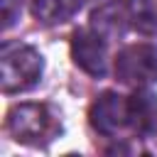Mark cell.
Masks as SVG:
<instances>
[{
	"instance_id": "cell-10",
	"label": "cell",
	"mask_w": 157,
	"mask_h": 157,
	"mask_svg": "<svg viewBox=\"0 0 157 157\" xmlns=\"http://www.w3.org/2000/svg\"><path fill=\"white\" fill-rule=\"evenodd\" d=\"M22 2L20 0H0V12H2V29H10L20 20Z\"/></svg>"
},
{
	"instance_id": "cell-6",
	"label": "cell",
	"mask_w": 157,
	"mask_h": 157,
	"mask_svg": "<svg viewBox=\"0 0 157 157\" xmlns=\"http://www.w3.org/2000/svg\"><path fill=\"white\" fill-rule=\"evenodd\" d=\"M130 128L137 135L157 130V96L147 88H137L130 96Z\"/></svg>"
},
{
	"instance_id": "cell-3",
	"label": "cell",
	"mask_w": 157,
	"mask_h": 157,
	"mask_svg": "<svg viewBox=\"0 0 157 157\" xmlns=\"http://www.w3.org/2000/svg\"><path fill=\"white\" fill-rule=\"evenodd\" d=\"M115 76L128 86H147L157 81V47L130 44L115 56Z\"/></svg>"
},
{
	"instance_id": "cell-5",
	"label": "cell",
	"mask_w": 157,
	"mask_h": 157,
	"mask_svg": "<svg viewBox=\"0 0 157 157\" xmlns=\"http://www.w3.org/2000/svg\"><path fill=\"white\" fill-rule=\"evenodd\" d=\"M71 59L86 74H91V76H105V71H108L105 37L98 34L93 27L76 29L74 37H71Z\"/></svg>"
},
{
	"instance_id": "cell-7",
	"label": "cell",
	"mask_w": 157,
	"mask_h": 157,
	"mask_svg": "<svg viewBox=\"0 0 157 157\" xmlns=\"http://www.w3.org/2000/svg\"><path fill=\"white\" fill-rule=\"evenodd\" d=\"M130 25L128 20V10H125V2H108V5H101L98 10H93L91 15V27L103 34L105 39L108 37H120L125 32V27Z\"/></svg>"
},
{
	"instance_id": "cell-9",
	"label": "cell",
	"mask_w": 157,
	"mask_h": 157,
	"mask_svg": "<svg viewBox=\"0 0 157 157\" xmlns=\"http://www.w3.org/2000/svg\"><path fill=\"white\" fill-rule=\"evenodd\" d=\"M130 27L142 34L157 37V0H125Z\"/></svg>"
},
{
	"instance_id": "cell-2",
	"label": "cell",
	"mask_w": 157,
	"mask_h": 157,
	"mask_svg": "<svg viewBox=\"0 0 157 157\" xmlns=\"http://www.w3.org/2000/svg\"><path fill=\"white\" fill-rule=\"evenodd\" d=\"M56 120L49 113L47 105L39 103H22V105H12L7 113V130L17 142H44L52 140V135H56Z\"/></svg>"
},
{
	"instance_id": "cell-4",
	"label": "cell",
	"mask_w": 157,
	"mask_h": 157,
	"mask_svg": "<svg viewBox=\"0 0 157 157\" xmlns=\"http://www.w3.org/2000/svg\"><path fill=\"white\" fill-rule=\"evenodd\" d=\"M88 120L96 132L108 135V137L118 135L123 128L130 125V98H125L115 91L101 93L88 110Z\"/></svg>"
},
{
	"instance_id": "cell-8",
	"label": "cell",
	"mask_w": 157,
	"mask_h": 157,
	"mask_svg": "<svg viewBox=\"0 0 157 157\" xmlns=\"http://www.w3.org/2000/svg\"><path fill=\"white\" fill-rule=\"evenodd\" d=\"M78 0H32V15L42 25H61L78 10Z\"/></svg>"
},
{
	"instance_id": "cell-1",
	"label": "cell",
	"mask_w": 157,
	"mask_h": 157,
	"mask_svg": "<svg viewBox=\"0 0 157 157\" xmlns=\"http://www.w3.org/2000/svg\"><path fill=\"white\" fill-rule=\"evenodd\" d=\"M42 54L20 42H5L0 47V88L5 93H20L32 88L42 78Z\"/></svg>"
}]
</instances>
